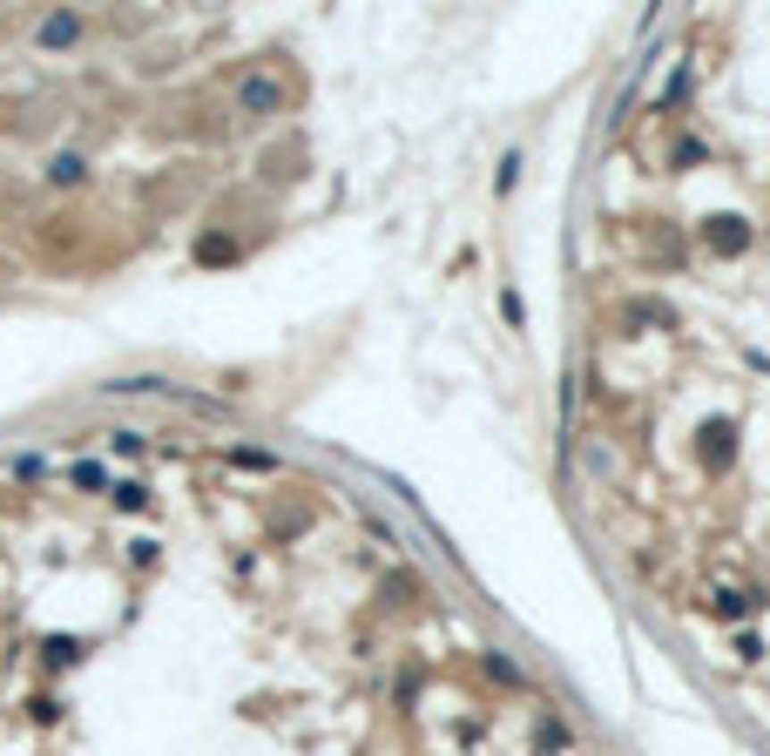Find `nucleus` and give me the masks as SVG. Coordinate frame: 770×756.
I'll list each match as a JSON object with an SVG mask.
<instances>
[{"instance_id": "obj_1", "label": "nucleus", "mask_w": 770, "mask_h": 756, "mask_svg": "<svg viewBox=\"0 0 770 756\" xmlns=\"http://www.w3.org/2000/svg\"><path fill=\"white\" fill-rule=\"evenodd\" d=\"M703 243L716 250V257H737L743 243H750V223H743V216H709V223H703Z\"/></svg>"}, {"instance_id": "obj_2", "label": "nucleus", "mask_w": 770, "mask_h": 756, "mask_svg": "<svg viewBox=\"0 0 770 756\" xmlns=\"http://www.w3.org/2000/svg\"><path fill=\"white\" fill-rule=\"evenodd\" d=\"M237 102H244L250 115H278V108H284V88H278L271 75H250L244 88H237Z\"/></svg>"}, {"instance_id": "obj_3", "label": "nucleus", "mask_w": 770, "mask_h": 756, "mask_svg": "<svg viewBox=\"0 0 770 756\" xmlns=\"http://www.w3.org/2000/svg\"><path fill=\"white\" fill-rule=\"evenodd\" d=\"M703 466H730V425H703Z\"/></svg>"}, {"instance_id": "obj_4", "label": "nucleus", "mask_w": 770, "mask_h": 756, "mask_svg": "<svg viewBox=\"0 0 770 756\" xmlns=\"http://www.w3.org/2000/svg\"><path fill=\"white\" fill-rule=\"evenodd\" d=\"M75 34H81L75 14H47V21H41V47H68Z\"/></svg>"}, {"instance_id": "obj_5", "label": "nucleus", "mask_w": 770, "mask_h": 756, "mask_svg": "<svg viewBox=\"0 0 770 756\" xmlns=\"http://www.w3.org/2000/svg\"><path fill=\"white\" fill-rule=\"evenodd\" d=\"M81 176H88L81 155H54V163H47V182H62V189H68V182H81Z\"/></svg>"}, {"instance_id": "obj_6", "label": "nucleus", "mask_w": 770, "mask_h": 756, "mask_svg": "<svg viewBox=\"0 0 770 756\" xmlns=\"http://www.w3.org/2000/svg\"><path fill=\"white\" fill-rule=\"evenodd\" d=\"M115 507H122V514H142V507H149V486H142V480H122V486H115Z\"/></svg>"}, {"instance_id": "obj_7", "label": "nucleus", "mask_w": 770, "mask_h": 756, "mask_svg": "<svg viewBox=\"0 0 770 756\" xmlns=\"http://www.w3.org/2000/svg\"><path fill=\"white\" fill-rule=\"evenodd\" d=\"M81 655H88V642H68V635H54V642H47V662H54V668L81 662Z\"/></svg>"}, {"instance_id": "obj_8", "label": "nucleus", "mask_w": 770, "mask_h": 756, "mask_svg": "<svg viewBox=\"0 0 770 756\" xmlns=\"http://www.w3.org/2000/svg\"><path fill=\"white\" fill-rule=\"evenodd\" d=\"M142 446H149V439H142L136 425H129V433H108V453H115V459H136Z\"/></svg>"}, {"instance_id": "obj_9", "label": "nucleus", "mask_w": 770, "mask_h": 756, "mask_svg": "<svg viewBox=\"0 0 770 756\" xmlns=\"http://www.w3.org/2000/svg\"><path fill=\"white\" fill-rule=\"evenodd\" d=\"M197 257H203V264H230V257H237V243H230V237H203V243H197Z\"/></svg>"}, {"instance_id": "obj_10", "label": "nucleus", "mask_w": 770, "mask_h": 756, "mask_svg": "<svg viewBox=\"0 0 770 756\" xmlns=\"http://www.w3.org/2000/svg\"><path fill=\"white\" fill-rule=\"evenodd\" d=\"M716 608H724V615H750L757 594H750V588H724V594H716Z\"/></svg>"}]
</instances>
